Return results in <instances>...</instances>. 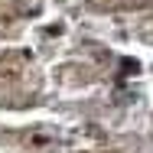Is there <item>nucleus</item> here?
Segmentation results:
<instances>
[{"instance_id": "1", "label": "nucleus", "mask_w": 153, "mask_h": 153, "mask_svg": "<svg viewBox=\"0 0 153 153\" xmlns=\"http://www.w3.org/2000/svg\"><path fill=\"white\" fill-rule=\"evenodd\" d=\"M121 72H124V75H130V72L137 75V72H140V62H134V59H124V62H121Z\"/></svg>"}]
</instances>
